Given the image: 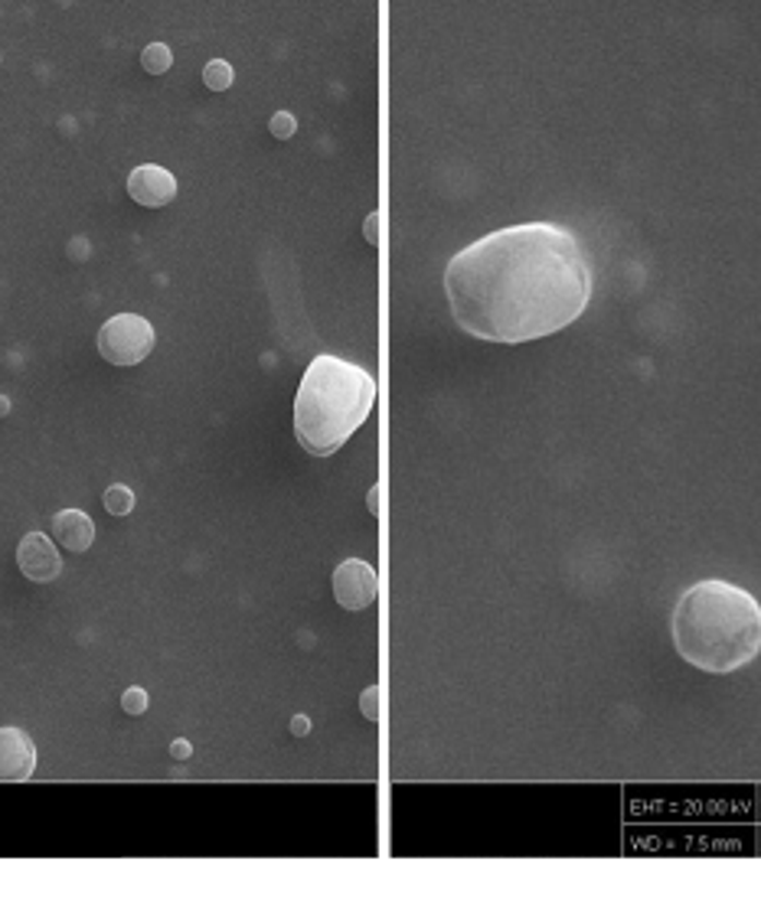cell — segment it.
Returning a JSON list of instances; mask_svg holds the SVG:
<instances>
[{"label":"cell","mask_w":761,"mask_h":920,"mask_svg":"<svg viewBox=\"0 0 761 920\" xmlns=\"http://www.w3.org/2000/svg\"><path fill=\"white\" fill-rule=\"evenodd\" d=\"M592 285L585 246L556 223L497 229L444 268L454 323L487 343H530L572 326L592 301Z\"/></svg>","instance_id":"cell-1"},{"label":"cell","mask_w":761,"mask_h":920,"mask_svg":"<svg viewBox=\"0 0 761 920\" xmlns=\"http://www.w3.org/2000/svg\"><path fill=\"white\" fill-rule=\"evenodd\" d=\"M677 653L713 676L739 672L761 653L759 598L733 582L690 585L670 617Z\"/></svg>","instance_id":"cell-2"},{"label":"cell","mask_w":761,"mask_h":920,"mask_svg":"<svg viewBox=\"0 0 761 920\" xmlns=\"http://www.w3.org/2000/svg\"><path fill=\"white\" fill-rule=\"evenodd\" d=\"M373 405L377 379L344 356L321 353L295 395V438L311 457H331L364 428Z\"/></svg>","instance_id":"cell-3"},{"label":"cell","mask_w":761,"mask_h":920,"mask_svg":"<svg viewBox=\"0 0 761 920\" xmlns=\"http://www.w3.org/2000/svg\"><path fill=\"white\" fill-rule=\"evenodd\" d=\"M154 326L138 313H115L98 330V353L111 366H138L154 349Z\"/></svg>","instance_id":"cell-4"},{"label":"cell","mask_w":761,"mask_h":920,"mask_svg":"<svg viewBox=\"0 0 761 920\" xmlns=\"http://www.w3.org/2000/svg\"><path fill=\"white\" fill-rule=\"evenodd\" d=\"M334 598L344 611H367L380 598L377 569L364 559H347L334 572Z\"/></svg>","instance_id":"cell-5"},{"label":"cell","mask_w":761,"mask_h":920,"mask_svg":"<svg viewBox=\"0 0 761 920\" xmlns=\"http://www.w3.org/2000/svg\"><path fill=\"white\" fill-rule=\"evenodd\" d=\"M16 565H20V572H23L29 582H36V585H46V582L59 578V572H62V559H59L52 539L43 536V533H29V536L20 539V546H16Z\"/></svg>","instance_id":"cell-6"},{"label":"cell","mask_w":761,"mask_h":920,"mask_svg":"<svg viewBox=\"0 0 761 920\" xmlns=\"http://www.w3.org/2000/svg\"><path fill=\"white\" fill-rule=\"evenodd\" d=\"M128 196L147 210H160L177 196V180L170 170H164L157 164H144L128 174Z\"/></svg>","instance_id":"cell-7"},{"label":"cell","mask_w":761,"mask_h":920,"mask_svg":"<svg viewBox=\"0 0 761 920\" xmlns=\"http://www.w3.org/2000/svg\"><path fill=\"white\" fill-rule=\"evenodd\" d=\"M36 770V748L26 731L20 728H0V780L16 784L33 777Z\"/></svg>","instance_id":"cell-8"},{"label":"cell","mask_w":761,"mask_h":920,"mask_svg":"<svg viewBox=\"0 0 761 920\" xmlns=\"http://www.w3.org/2000/svg\"><path fill=\"white\" fill-rule=\"evenodd\" d=\"M49 533H52V539H56L62 549H69V552L79 555V552H85V549L92 546V539H95V523H92V516L82 513V510H62V513L52 516Z\"/></svg>","instance_id":"cell-9"},{"label":"cell","mask_w":761,"mask_h":920,"mask_svg":"<svg viewBox=\"0 0 761 920\" xmlns=\"http://www.w3.org/2000/svg\"><path fill=\"white\" fill-rule=\"evenodd\" d=\"M141 65L151 72V75H164L170 65H174V52L167 43H147L144 52H141Z\"/></svg>","instance_id":"cell-10"},{"label":"cell","mask_w":761,"mask_h":920,"mask_svg":"<svg viewBox=\"0 0 761 920\" xmlns=\"http://www.w3.org/2000/svg\"><path fill=\"white\" fill-rule=\"evenodd\" d=\"M233 79H236V72H233V65L226 59H213L203 69V82H206L210 92H226L233 85Z\"/></svg>","instance_id":"cell-11"},{"label":"cell","mask_w":761,"mask_h":920,"mask_svg":"<svg viewBox=\"0 0 761 920\" xmlns=\"http://www.w3.org/2000/svg\"><path fill=\"white\" fill-rule=\"evenodd\" d=\"M102 503H105V510H108L111 516H128V513L134 510V493H131V487L115 483V487L105 490Z\"/></svg>","instance_id":"cell-12"},{"label":"cell","mask_w":761,"mask_h":920,"mask_svg":"<svg viewBox=\"0 0 761 920\" xmlns=\"http://www.w3.org/2000/svg\"><path fill=\"white\" fill-rule=\"evenodd\" d=\"M121 708H124L128 715H144V712H147V692L138 689V685H131V689L121 695Z\"/></svg>","instance_id":"cell-13"},{"label":"cell","mask_w":761,"mask_h":920,"mask_svg":"<svg viewBox=\"0 0 761 920\" xmlns=\"http://www.w3.org/2000/svg\"><path fill=\"white\" fill-rule=\"evenodd\" d=\"M295 128H298V124H295V118H292L288 111H278V115L272 118V134H275V138H292Z\"/></svg>","instance_id":"cell-14"},{"label":"cell","mask_w":761,"mask_h":920,"mask_svg":"<svg viewBox=\"0 0 761 920\" xmlns=\"http://www.w3.org/2000/svg\"><path fill=\"white\" fill-rule=\"evenodd\" d=\"M377 695H380L377 689H367V692H364V708H367L370 718H377Z\"/></svg>","instance_id":"cell-15"},{"label":"cell","mask_w":761,"mask_h":920,"mask_svg":"<svg viewBox=\"0 0 761 920\" xmlns=\"http://www.w3.org/2000/svg\"><path fill=\"white\" fill-rule=\"evenodd\" d=\"M170 754H174V757H180V761H183V757H190V741L177 738V741L170 744Z\"/></svg>","instance_id":"cell-16"},{"label":"cell","mask_w":761,"mask_h":920,"mask_svg":"<svg viewBox=\"0 0 761 920\" xmlns=\"http://www.w3.org/2000/svg\"><path fill=\"white\" fill-rule=\"evenodd\" d=\"M377 223H380V216L373 213V216L367 219V239H370V242H377V239H380V236H377Z\"/></svg>","instance_id":"cell-17"},{"label":"cell","mask_w":761,"mask_h":920,"mask_svg":"<svg viewBox=\"0 0 761 920\" xmlns=\"http://www.w3.org/2000/svg\"><path fill=\"white\" fill-rule=\"evenodd\" d=\"M295 731H298V734H305V731H308V718H305V715H298V718H295Z\"/></svg>","instance_id":"cell-18"},{"label":"cell","mask_w":761,"mask_h":920,"mask_svg":"<svg viewBox=\"0 0 761 920\" xmlns=\"http://www.w3.org/2000/svg\"><path fill=\"white\" fill-rule=\"evenodd\" d=\"M10 411V398L7 395H0V415H7Z\"/></svg>","instance_id":"cell-19"}]
</instances>
